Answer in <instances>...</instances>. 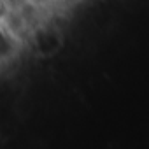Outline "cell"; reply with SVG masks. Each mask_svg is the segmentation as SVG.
I'll return each mask as SVG.
<instances>
[{
    "label": "cell",
    "instance_id": "6da1fadb",
    "mask_svg": "<svg viewBox=\"0 0 149 149\" xmlns=\"http://www.w3.org/2000/svg\"><path fill=\"white\" fill-rule=\"evenodd\" d=\"M11 39H7L2 32H0V58L2 56H7L11 53Z\"/></svg>",
    "mask_w": 149,
    "mask_h": 149
}]
</instances>
